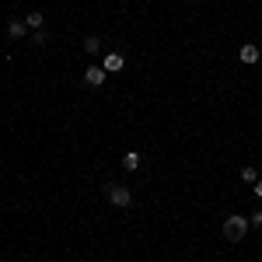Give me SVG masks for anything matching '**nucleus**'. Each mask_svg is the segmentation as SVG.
Returning a JSON list of instances; mask_svg holds the SVG:
<instances>
[{
    "label": "nucleus",
    "instance_id": "nucleus-2",
    "mask_svg": "<svg viewBox=\"0 0 262 262\" xmlns=\"http://www.w3.org/2000/svg\"><path fill=\"white\" fill-rule=\"evenodd\" d=\"M105 192H108V203L119 206V210H126V206L133 203V192H129L126 185H116V182H112V185H105Z\"/></svg>",
    "mask_w": 262,
    "mask_h": 262
},
{
    "label": "nucleus",
    "instance_id": "nucleus-8",
    "mask_svg": "<svg viewBox=\"0 0 262 262\" xmlns=\"http://www.w3.org/2000/svg\"><path fill=\"white\" fill-rule=\"evenodd\" d=\"M84 53H91V56L101 53V39H98V35H88V39H84Z\"/></svg>",
    "mask_w": 262,
    "mask_h": 262
},
{
    "label": "nucleus",
    "instance_id": "nucleus-6",
    "mask_svg": "<svg viewBox=\"0 0 262 262\" xmlns=\"http://www.w3.org/2000/svg\"><path fill=\"white\" fill-rule=\"evenodd\" d=\"M122 53H108V56H105V63H101V67H105V74H116V70H122Z\"/></svg>",
    "mask_w": 262,
    "mask_h": 262
},
{
    "label": "nucleus",
    "instance_id": "nucleus-10",
    "mask_svg": "<svg viewBox=\"0 0 262 262\" xmlns=\"http://www.w3.org/2000/svg\"><path fill=\"white\" fill-rule=\"evenodd\" d=\"M42 21H46V18H42L39 11H32V14H28V18H25V25H28V28H32V32H39V28H42Z\"/></svg>",
    "mask_w": 262,
    "mask_h": 262
},
{
    "label": "nucleus",
    "instance_id": "nucleus-5",
    "mask_svg": "<svg viewBox=\"0 0 262 262\" xmlns=\"http://www.w3.org/2000/svg\"><path fill=\"white\" fill-rule=\"evenodd\" d=\"M238 56H242V63H259V56H262V53H259V46H255V42H245Z\"/></svg>",
    "mask_w": 262,
    "mask_h": 262
},
{
    "label": "nucleus",
    "instance_id": "nucleus-1",
    "mask_svg": "<svg viewBox=\"0 0 262 262\" xmlns=\"http://www.w3.org/2000/svg\"><path fill=\"white\" fill-rule=\"evenodd\" d=\"M248 227H252V224H248V217H238V213H234V217H227V221H224V238L238 245L245 234H248Z\"/></svg>",
    "mask_w": 262,
    "mask_h": 262
},
{
    "label": "nucleus",
    "instance_id": "nucleus-11",
    "mask_svg": "<svg viewBox=\"0 0 262 262\" xmlns=\"http://www.w3.org/2000/svg\"><path fill=\"white\" fill-rule=\"evenodd\" d=\"M248 224H252V227H262V210H255V213H248Z\"/></svg>",
    "mask_w": 262,
    "mask_h": 262
},
{
    "label": "nucleus",
    "instance_id": "nucleus-9",
    "mask_svg": "<svg viewBox=\"0 0 262 262\" xmlns=\"http://www.w3.org/2000/svg\"><path fill=\"white\" fill-rule=\"evenodd\" d=\"M242 182H248V185H255V182H259V171H255L252 164H245V168H242Z\"/></svg>",
    "mask_w": 262,
    "mask_h": 262
},
{
    "label": "nucleus",
    "instance_id": "nucleus-4",
    "mask_svg": "<svg viewBox=\"0 0 262 262\" xmlns=\"http://www.w3.org/2000/svg\"><path fill=\"white\" fill-rule=\"evenodd\" d=\"M25 35H28V25H25V21H7V39L11 42L25 39Z\"/></svg>",
    "mask_w": 262,
    "mask_h": 262
},
{
    "label": "nucleus",
    "instance_id": "nucleus-12",
    "mask_svg": "<svg viewBox=\"0 0 262 262\" xmlns=\"http://www.w3.org/2000/svg\"><path fill=\"white\" fill-rule=\"evenodd\" d=\"M252 192H255V196H259V200H262V179L255 182V185H252Z\"/></svg>",
    "mask_w": 262,
    "mask_h": 262
},
{
    "label": "nucleus",
    "instance_id": "nucleus-7",
    "mask_svg": "<svg viewBox=\"0 0 262 262\" xmlns=\"http://www.w3.org/2000/svg\"><path fill=\"white\" fill-rule=\"evenodd\" d=\"M122 168H126V171H137V168H140V154H137V150H129V154L122 158Z\"/></svg>",
    "mask_w": 262,
    "mask_h": 262
},
{
    "label": "nucleus",
    "instance_id": "nucleus-3",
    "mask_svg": "<svg viewBox=\"0 0 262 262\" xmlns=\"http://www.w3.org/2000/svg\"><path fill=\"white\" fill-rule=\"evenodd\" d=\"M105 77H108V74H105V67H95V63L84 70V84H88V88H101Z\"/></svg>",
    "mask_w": 262,
    "mask_h": 262
}]
</instances>
